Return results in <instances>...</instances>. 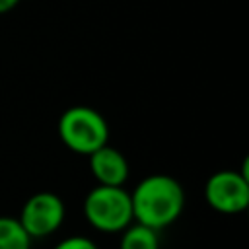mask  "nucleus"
<instances>
[{
  "instance_id": "obj_5",
  "label": "nucleus",
  "mask_w": 249,
  "mask_h": 249,
  "mask_svg": "<svg viewBox=\"0 0 249 249\" xmlns=\"http://www.w3.org/2000/svg\"><path fill=\"white\" fill-rule=\"evenodd\" d=\"M64 202L58 195L43 191V193H35L31 195L21 212H19V224L21 228L27 231V235L33 237H45L54 233L62 222H64Z\"/></svg>"
},
{
  "instance_id": "obj_10",
  "label": "nucleus",
  "mask_w": 249,
  "mask_h": 249,
  "mask_svg": "<svg viewBox=\"0 0 249 249\" xmlns=\"http://www.w3.org/2000/svg\"><path fill=\"white\" fill-rule=\"evenodd\" d=\"M19 4V0H0V14H6L10 10H14Z\"/></svg>"
},
{
  "instance_id": "obj_8",
  "label": "nucleus",
  "mask_w": 249,
  "mask_h": 249,
  "mask_svg": "<svg viewBox=\"0 0 249 249\" xmlns=\"http://www.w3.org/2000/svg\"><path fill=\"white\" fill-rule=\"evenodd\" d=\"M0 249H31V237L18 218L0 216Z\"/></svg>"
},
{
  "instance_id": "obj_2",
  "label": "nucleus",
  "mask_w": 249,
  "mask_h": 249,
  "mask_svg": "<svg viewBox=\"0 0 249 249\" xmlns=\"http://www.w3.org/2000/svg\"><path fill=\"white\" fill-rule=\"evenodd\" d=\"M58 136L62 144L82 156H89L109 140V124L105 117L88 105L68 107L58 119Z\"/></svg>"
},
{
  "instance_id": "obj_4",
  "label": "nucleus",
  "mask_w": 249,
  "mask_h": 249,
  "mask_svg": "<svg viewBox=\"0 0 249 249\" xmlns=\"http://www.w3.org/2000/svg\"><path fill=\"white\" fill-rule=\"evenodd\" d=\"M204 196L220 214H239L249 206V179L245 171L222 169L208 177Z\"/></svg>"
},
{
  "instance_id": "obj_9",
  "label": "nucleus",
  "mask_w": 249,
  "mask_h": 249,
  "mask_svg": "<svg viewBox=\"0 0 249 249\" xmlns=\"http://www.w3.org/2000/svg\"><path fill=\"white\" fill-rule=\"evenodd\" d=\"M53 249H97V245H95L89 237L72 235V237H66V239H62L60 243H56Z\"/></svg>"
},
{
  "instance_id": "obj_3",
  "label": "nucleus",
  "mask_w": 249,
  "mask_h": 249,
  "mask_svg": "<svg viewBox=\"0 0 249 249\" xmlns=\"http://www.w3.org/2000/svg\"><path fill=\"white\" fill-rule=\"evenodd\" d=\"M84 216L99 231L117 233L132 224L130 193L123 187H93L84 198Z\"/></svg>"
},
{
  "instance_id": "obj_6",
  "label": "nucleus",
  "mask_w": 249,
  "mask_h": 249,
  "mask_svg": "<svg viewBox=\"0 0 249 249\" xmlns=\"http://www.w3.org/2000/svg\"><path fill=\"white\" fill-rule=\"evenodd\" d=\"M89 171L97 179V185L107 187H123L128 179V161L123 152L105 144L91 152L89 156Z\"/></svg>"
},
{
  "instance_id": "obj_7",
  "label": "nucleus",
  "mask_w": 249,
  "mask_h": 249,
  "mask_svg": "<svg viewBox=\"0 0 249 249\" xmlns=\"http://www.w3.org/2000/svg\"><path fill=\"white\" fill-rule=\"evenodd\" d=\"M119 249H160V235L156 230L136 222L123 230Z\"/></svg>"
},
{
  "instance_id": "obj_1",
  "label": "nucleus",
  "mask_w": 249,
  "mask_h": 249,
  "mask_svg": "<svg viewBox=\"0 0 249 249\" xmlns=\"http://www.w3.org/2000/svg\"><path fill=\"white\" fill-rule=\"evenodd\" d=\"M132 218L156 231L171 226L183 212L185 193L171 175L156 173L144 177L130 193Z\"/></svg>"
}]
</instances>
